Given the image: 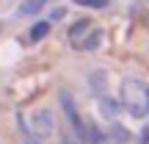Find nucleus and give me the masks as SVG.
Wrapping results in <instances>:
<instances>
[{"instance_id":"obj_15","label":"nucleus","mask_w":149,"mask_h":144,"mask_svg":"<svg viewBox=\"0 0 149 144\" xmlns=\"http://www.w3.org/2000/svg\"><path fill=\"white\" fill-rule=\"evenodd\" d=\"M146 117H149V89H146Z\"/></svg>"},{"instance_id":"obj_14","label":"nucleus","mask_w":149,"mask_h":144,"mask_svg":"<svg viewBox=\"0 0 149 144\" xmlns=\"http://www.w3.org/2000/svg\"><path fill=\"white\" fill-rule=\"evenodd\" d=\"M64 14H66V8H55L53 14H50V22H55V20H64Z\"/></svg>"},{"instance_id":"obj_2","label":"nucleus","mask_w":149,"mask_h":144,"mask_svg":"<svg viewBox=\"0 0 149 144\" xmlns=\"http://www.w3.org/2000/svg\"><path fill=\"white\" fill-rule=\"evenodd\" d=\"M53 133H55V114L50 111V108H36V111L31 114V136L39 139V141H44Z\"/></svg>"},{"instance_id":"obj_5","label":"nucleus","mask_w":149,"mask_h":144,"mask_svg":"<svg viewBox=\"0 0 149 144\" xmlns=\"http://www.w3.org/2000/svg\"><path fill=\"white\" fill-rule=\"evenodd\" d=\"M100 42H102V28H88V31L77 39V47L80 50H97Z\"/></svg>"},{"instance_id":"obj_9","label":"nucleus","mask_w":149,"mask_h":144,"mask_svg":"<svg viewBox=\"0 0 149 144\" xmlns=\"http://www.w3.org/2000/svg\"><path fill=\"white\" fill-rule=\"evenodd\" d=\"M47 3L50 0H25V3L19 6V14H39Z\"/></svg>"},{"instance_id":"obj_12","label":"nucleus","mask_w":149,"mask_h":144,"mask_svg":"<svg viewBox=\"0 0 149 144\" xmlns=\"http://www.w3.org/2000/svg\"><path fill=\"white\" fill-rule=\"evenodd\" d=\"M64 144H86V139H80L77 133H66L64 136Z\"/></svg>"},{"instance_id":"obj_3","label":"nucleus","mask_w":149,"mask_h":144,"mask_svg":"<svg viewBox=\"0 0 149 144\" xmlns=\"http://www.w3.org/2000/svg\"><path fill=\"white\" fill-rule=\"evenodd\" d=\"M58 103H61V108H64V117H66V122L72 125V133H77L80 139H86V122L80 119V114H77V105H74L72 94H69L66 89H61V91H58Z\"/></svg>"},{"instance_id":"obj_10","label":"nucleus","mask_w":149,"mask_h":144,"mask_svg":"<svg viewBox=\"0 0 149 144\" xmlns=\"http://www.w3.org/2000/svg\"><path fill=\"white\" fill-rule=\"evenodd\" d=\"M88 28H91V25H88V20H77V22H74V25L69 28V39H72L74 44H77V39L83 36V33L88 31Z\"/></svg>"},{"instance_id":"obj_8","label":"nucleus","mask_w":149,"mask_h":144,"mask_svg":"<svg viewBox=\"0 0 149 144\" xmlns=\"http://www.w3.org/2000/svg\"><path fill=\"white\" fill-rule=\"evenodd\" d=\"M50 28H53V22H50V20H42V22H36V25L31 28V33H28V39H31V42H42V39L50 33Z\"/></svg>"},{"instance_id":"obj_6","label":"nucleus","mask_w":149,"mask_h":144,"mask_svg":"<svg viewBox=\"0 0 149 144\" xmlns=\"http://www.w3.org/2000/svg\"><path fill=\"white\" fill-rule=\"evenodd\" d=\"M108 141L111 144H130V130L122 122L111 119V130H108Z\"/></svg>"},{"instance_id":"obj_11","label":"nucleus","mask_w":149,"mask_h":144,"mask_svg":"<svg viewBox=\"0 0 149 144\" xmlns=\"http://www.w3.org/2000/svg\"><path fill=\"white\" fill-rule=\"evenodd\" d=\"M77 6H86V8H105L108 0H74Z\"/></svg>"},{"instance_id":"obj_7","label":"nucleus","mask_w":149,"mask_h":144,"mask_svg":"<svg viewBox=\"0 0 149 144\" xmlns=\"http://www.w3.org/2000/svg\"><path fill=\"white\" fill-rule=\"evenodd\" d=\"M88 86H91V91H94L97 97L105 94V89H108V72H105V70H94V72H88Z\"/></svg>"},{"instance_id":"obj_4","label":"nucleus","mask_w":149,"mask_h":144,"mask_svg":"<svg viewBox=\"0 0 149 144\" xmlns=\"http://www.w3.org/2000/svg\"><path fill=\"white\" fill-rule=\"evenodd\" d=\"M100 114L105 119H116L122 114V100H116L111 94H100Z\"/></svg>"},{"instance_id":"obj_1","label":"nucleus","mask_w":149,"mask_h":144,"mask_svg":"<svg viewBox=\"0 0 149 144\" xmlns=\"http://www.w3.org/2000/svg\"><path fill=\"white\" fill-rule=\"evenodd\" d=\"M122 111H127L133 119L146 117V89L135 80H127L122 89Z\"/></svg>"},{"instance_id":"obj_13","label":"nucleus","mask_w":149,"mask_h":144,"mask_svg":"<svg viewBox=\"0 0 149 144\" xmlns=\"http://www.w3.org/2000/svg\"><path fill=\"white\" fill-rule=\"evenodd\" d=\"M135 144H149V125L146 128H141V133H138V141Z\"/></svg>"}]
</instances>
